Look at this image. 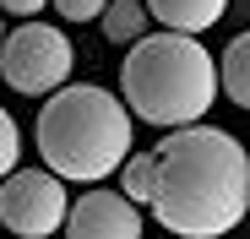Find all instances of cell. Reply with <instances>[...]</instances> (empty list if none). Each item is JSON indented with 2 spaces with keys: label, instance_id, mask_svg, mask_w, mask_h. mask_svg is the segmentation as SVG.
<instances>
[{
  "label": "cell",
  "instance_id": "cell-15",
  "mask_svg": "<svg viewBox=\"0 0 250 239\" xmlns=\"http://www.w3.org/2000/svg\"><path fill=\"white\" fill-rule=\"evenodd\" d=\"M163 239H180V234H163Z\"/></svg>",
  "mask_w": 250,
  "mask_h": 239
},
{
  "label": "cell",
  "instance_id": "cell-13",
  "mask_svg": "<svg viewBox=\"0 0 250 239\" xmlns=\"http://www.w3.org/2000/svg\"><path fill=\"white\" fill-rule=\"evenodd\" d=\"M44 6H49V0H0V17H22L27 22V17L44 11Z\"/></svg>",
  "mask_w": 250,
  "mask_h": 239
},
{
  "label": "cell",
  "instance_id": "cell-2",
  "mask_svg": "<svg viewBox=\"0 0 250 239\" xmlns=\"http://www.w3.org/2000/svg\"><path fill=\"white\" fill-rule=\"evenodd\" d=\"M120 98L158 131L196 125L218 103V60L196 33H142L120 65Z\"/></svg>",
  "mask_w": 250,
  "mask_h": 239
},
{
  "label": "cell",
  "instance_id": "cell-8",
  "mask_svg": "<svg viewBox=\"0 0 250 239\" xmlns=\"http://www.w3.org/2000/svg\"><path fill=\"white\" fill-rule=\"evenodd\" d=\"M218 93H229L239 109H250V27L234 33V44L218 55Z\"/></svg>",
  "mask_w": 250,
  "mask_h": 239
},
{
  "label": "cell",
  "instance_id": "cell-12",
  "mask_svg": "<svg viewBox=\"0 0 250 239\" xmlns=\"http://www.w3.org/2000/svg\"><path fill=\"white\" fill-rule=\"evenodd\" d=\"M49 6H55V11H60L65 22H98L109 0H49Z\"/></svg>",
  "mask_w": 250,
  "mask_h": 239
},
{
  "label": "cell",
  "instance_id": "cell-4",
  "mask_svg": "<svg viewBox=\"0 0 250 239\" xmlns=\"http://www.w3.org/2000/svg\"><path fill=\"white\" fill-rule=\"evenodd\" d=\"M71 71H76L71 38L38 17H27L22 27H11L0 38V82L22 98H49L55 87L71 82Z\"/></svg>",
  "mask_w": 250,
  "mask_h": 239
},
{
  "label": "cell",
  "instance_id": "cell-7",
  "mask_svg": "<svg viewBox=\"0 0 250 239\" xmlns=\"http://www.w3.org/2000/svg\"><path fill=\"white\" fill-rule=\"evenodd\" d=\"M147 17L158 27H169V33H207V27H218L223 11H229V0H142Z\"/></svg>",
  "mask_w": 250,
  "mask_h": 239
},
{
  "label": "cell",
  "instance_id": "cell-9",
  "mask_svg": "<svg viewBox=\"0 0 250 239\" xmlns=\"http://www.w3.org/2000/svg\"><path fill=\"white\" fill-rule=\"evenodd\" d=\"M98 22H104L109 44H136V38L147 33V6H142V0H109Z\"/></svg>",
  "mask_w": 250,
  "mask_h": 239
},
{
  "label": "cell",
  "instance_id": "cell-10",
  "mask_svg": "<svg viewBox=\"0 0 250 239\" xmlns=\"http://www.w3.org/2000/svg\"><path fill=\"white\" fill-rule=\"evenodd\" d=\"M120 190L131 196L136 207H152V190H158V158H152V152H125V163H120Z\"/></svg>",
  "mask_w": 250,
  "mask_h": 239
},
{
  "label": "cell",
  "instance_id": "cell-6",
  "mask_svg": "<svg viewBox=\"0 0 250 239\" xmlns=\"http://www.w3.org/2000/svg\"><path fill=\"white\" fill-rule=\"evenodd\" d=\"M65 239H142V207L125 190L93 185L65 212Z\"/></svg>",
  "mask_w": 250,
  "mask_h": 239
},
{
  "label": "cell",
  "instance_id": "cell-5",
  "mask_svg": "<svg viewBox=\"0 0 250 239\" xmlns=\"http://www.w3.org/2000/svg\"><path fill=\"white\" fill-rule=\"evenodd\" d=\"M71 196L55 169H11L0 179V223L17 239H49L65 228Z\"/></svg>",
  "mask_w": 250,
  "mask_h": 239
},
{
  "label": "cell",
  "instance_id": "cell-11",
  "mask_svg": "<svg viewBox=\"0 0 250 239\" xmlns=\"http://www.w3.org/2000/svg\"><path fill=\"white\" fill-rule=\"evenodd\" d=\"M17 158H22V131H17V120L0 109V179L17 169Z\"/></svg>",
  "mask_w": 250,
  "mask_h": 239
},
{
  "label": "cell",
  "instance_id": "cell-14",
  "mask_svg": "<svg viewBox=\"0 0 250 239\" xmlns=\"http://www.w3.org/2000/svg\"><path fill=\"white\" fill-rule=\"evenodd\" d=\"M0 38H6V22H0Z\"/></svg>",
  "mask_w": 250,
  "mask_h": 239
},
{
  "label": "cell",
  "instance_id": "cell-3",
  "mask_svg": "<svg viewBox=\"0 0 250 239\" xmlns=\"http://www.w3.org/2000/svg\"><path fill=\"white\" fill-rule=\"evenodd\" d=\"M131 109L125 98H114L109 87H93V82H65L44 98L38 109V125H33V141H38V158L44 169H55L65 185H98L109 179L125 152H131Z\"/></svg>",
  "mask_w": 250,
  "mask_h": 239
},
{
  "label": "cell",
  "instance_id": "cell-1",
  "mask_svg": "<svg viewBox=\"0 0 250 239\" xmlns=\"http://www.w3.org/2000/svg\"><path fill=\"white\" fill-rule=\"evenodd\" d=\"M158 190L152 218L180 239H223L250 212V152L234 131L218 125H174L152 147Z\"/></svg>",
  "mask_w": 250,
  "mask_h": 239
}]
</instances>
